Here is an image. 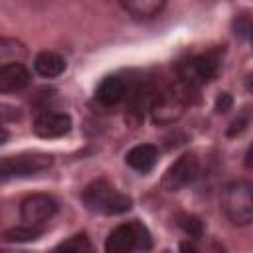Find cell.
Segmentation results:
<instances>
[{
  "label": "cell",
  "mask_w": 253,
  "mask_h": 253,
  "mask_svg": "<svg viewBox=\"0 0 253 253\" xmlns=\"http://www.w3.org/2000/svg\"><path fill=\"white\" fill-rule=\"evenodd\" d=\"M83 204L89 211L103 213V215H119L132 208V200L119 192L107 180H95L83 190Z\"/></svg>",
  "instance_id": "obj_1"
},
{
  "label": "cell",
  "mask_w": 253,
  "mask_h": 253,
  "mask_svg": "<svg viewBox=\"0 0 253 253\" xmlns=\"http://www.w3.org/2000/svg\"><path fill=\"white\" fill-rule=\"evenodd\" d=\"M221 210L233 225H249L253 219L251 184L245 180L227 184L221 196Z\"/></svg>",
  "instance_id": "obj_2"
},
{
  "label": "cell",
  "mask_w": 253,
  "mask_h": 253,
  "mask_svg": "<svg viewBox=\"0 0 253 253\" xmlns=\"http://www.w3.org/2000/svg\"><path fill=\"white\" fill-rule=\"evenodd\" d=\"M150 245H152V239H150L146 225L134 219V221L117 225L109 233L105 241V251L107 253H132L134 249L146 251L150 249Z\"/></svg>",
  "instance_id": "obj_3"
},
{
  "label": "cell",
  "mask_w": 253,
  "mask_h": 253,
  "mask_svg": "<svg viewBox=\"0 0 253 253\" xmlns=\"http://www.w3.org/2000/svg\"><path fill=\"white\" fill-rule=\"evenodd\" d=\"M51 164L53 156L45 152H22L14 156H4L0 158V180L34 176L51 168Z\"/></svg>",
  "instance_id": "obj_4"
},
{
  "label": "cell",
  "mask_w": 253,
  "mask_h": 253,
  "mask_svg": "<svg viewBox=\"0 0 253 253\" xmlns=\"http://www.w3.org/2000/svg\"><path fill=\"white\" fill-rule=\"evenodd\" d=\"M198 172H200L198 156L194 152H186L174 164L168 166V170L162 176V188L166 192H178L188 184H192L198 178Z\"/></svg>",
  "instance_id": "obj_5"
},
{
  "label": "cell",
  "mask_w": 253,
  "mask_h": 253,
  "mask_svg": "<svg viewBox=\"0 0 253 253\" xmlns=\"http://www.w3.org/2000/svg\"><path fill=\"white\" fill-rule=\"evenodd\" d=\"M55 211H57V202L47 194H32L24 198L20 204V217L24 225H32V227L43 229V223L49 221L55 215Z\"/></svg>",
  "instance_id": "obj_6"
},
{
  "label": "cell",
  "mask_w": 253,
  "mask_h": 253,
  "mask_svg": "<svg viewBox=\"0 0 253 253\" xmlns=\"http://www.w3.org/2000/svg\"><path fill=\"white\" fill-rule=\"evenodd\" d=\"M184 109L182 95L176 89H162L150 99V111H152V121L156 125H170L174 123Z\"/></svg>",
  "instance_id": "obj_7"
},
{
  "label": "cell",
  "mask_w": 253,
  "mask_h": 253,
  "mask_svg": "<svg viewBox=\"0 0 253 253\" xmlns=\"http://www.w3.org/2000/svg\"><path fill=\"white\" fill-rule=\"evenodd\" d=\"M71 130V117L67 113H42L34 121V132L40 138H59Z\"/></svg>",
  "instance_id": "obj_8"
},
{
  "label": "cell",
  "mask_w": 253,
  "mask_h": 253,
  "mask_svg": "<svg viewBox=\"0 0 253 253\" xmlns=\"http://www.w3.org/2000/svg\"><path fill=\"white\" fill-rule=\"evenodd\" d=\"M152 91L146 85H136L126 91V123L134 128L142 123L146 107H150Z\"/></svg>",
  "instance_id": "obj_9"
},
{
  "label": "cell",
  "mask_w": 253,
  "mask_h": 253,
  "mask_svg": "<svg viewBox=\"0 0 253 253\" xmlns=\"http://www.w3.org/2000/svg\"><path fill=\"white\" fill-rule=\"evenodd\" d=\"M30 83V73L22 63H6L0 67V93L22 91Z\"/></svg>",
  "instance_id": "obj_10"
},
{
  "label": "cell",
  "mask_w": 253,
  "mask_h": 253,
  "mask_svg": "<svg viewBox=\"0 0 253 253\" xmlns=\"http://www.w3.org/2000/svg\"><path fill=\"white\" fill-rule=\"evenodd\" d=\"M190 69H192V81L208 83L219 71V57H217L215 51H206V53H202V55L192 59Z\"/></svg>",
  "instance_id": "obj_11"
},
{
  "label": "cell",
  "mask_w": 253,
  "mask_h": 253,
  "mask_svg": "<svg viewBox=\"0 0 253 253\" xmlns=\"http://www.w3.org/2000/svg\"><path fill=\"white\" fill-rule=\"evenodd\" d=\"M126 91H128V87H126L125 79H121L117 75H111V77H105L99 83L95 95H97V101L99 103L111 107V105H117L119 101H123L125 95H126Z\"/></svg>",
  "instance_id": "obj_12"
},
{
  "label": "cell",
  "mask_w": 253,
  "mask_h": 253,
  "mask_svg": "<svg viewBox=\"0 0 253 253\" xmlns=\"http://www.w3.org/2000/svg\"><path fill=\"white\" fill-rule=\"evenodd\" d=\"M126 164L136 172H150L158 160V148L152 144H138L126 152Z\"/></svg>",
  "instance_id": "obj_13"
},
{
  "label": "cell",
  "mask_w": 253,
  "mask_h": 253,
  "mask_svg": "<svg viewBox=\"0 0 253 253\" xmlns=\"http://www.w3.org/2000/svg\"><path fill=\"white\" fill-rule=\"evenodd\" d=\"M34 69L42 77L53 79V77H59L65 71V59L55 51H40L34 59Z\"/></svg>",
  "instance_id": "obj_14"
},
{
  "label": "cell",
  "mask_w": 253,
  "mask_h": 253,
  "mask_svg": "<svg viewBox=\"0 0 253 253\" xmlns=\"http://www.w3.org/2000/svg\"><path fill=\"white\" fill-rule=\"evenodd\" d=\"M53 253H95L89 237L85 233H77V235H71L69 239H65L63 243H59Z\"/></svg>",
  "instance_id": "obj_15"
},
{
  "label": "cell",
  "mask_w": 253,
  "mask_h": 253,
  "mask_svg": "<svg viewBox=\"0 0 253 253\" xmlns=\"http://www.w3.org/2000/svg\"><path fill=\"white\" fill-rule=\"evenodd\" d=\"M123 8L128 10L134 18H152L156 16L162 8L164 2H156V0H136V2H123Z\"/></svg>",
  "instance_id": "obj_16"
},
{
  "label": "cell",
  "mask_w": 253,
  "mask_h": 253,
  "mask_svg": "<svg viewBox=\"0 0 253 253\" xmlns=\"http://www.w3.org/2000/svg\"><path fill=\"white\" fill-rule=\"evenodd\" d=\"M42 227H32V225H18V227H12L4 233V239L10 241V243H24V241H34L42 235Z\"/></svg>",
  "instance_id": "obj_17"
},
{
  "label": "cell",
  "mask_w": 253,
  "mask_h": 253,
  "mask_svg": "<svg viewBox=\"0 0 253 253\" xmlns=\"http://www.w3.org/2000/svg\"><path fill=\"white\" fill-rule=\"evenodd\" d=\"M180 225H182V229H184L190 237H200L202 231H204V225H202V221H200L196 215H184V217L180 219Z\"/></svg>",
  "instance_id": "obj_18"
},
{
  "label": "cell",
  "mask_w": 253,
  "mask_h": 253,
  "mask_svg": "<svg viewBox=\"0 0 253 253\" xmlns=\"http://www.w3.org/2000/svg\"><path fill=\"white\" fill-rule=\"evenodd\" d=\"M231 105H233V99H231L229 93H219V97L215 99V111H217V113H225V111H229Z\"/></svg>",
  "instance_id": "obj_19"
},
{
  "label": "cell",
  "mask_w": 253,
  "mask_h": 253,
  "mask_svg": "<svg viewBox=\"0 0 253 253\" xmlns=\"http://www.w3.org/2000/svg\"><path fill=\"white\" fill-rule=\"evenodd\" d=\"M245 125H247V119H239V121H233V123H231V128L227 130V134H229V136H235L237 132H241V130L245 128Z\"/></svg>",
  "instance_id": "obj_20"
},
{
  "label": "cell",
  "mask_w": 253,
  "mask_h": 253,
  "mask_svg": "<svg viewBox=\"0 0 253 253\" xmlns=\"http://www.w3.org/2000/svg\"><path fill=\"white\" fill-rule=\"evenodd\" d=\"M8 136H10V134H8V130H6L4 126H0V144H4V142L8 140Z\"/></svg>",
  "instance_id": "obj_21"
},
{
  "label": "cell",
  "mask_w": 253,
  "mask_h": 253,
  "mask_svg": "<svg viewBox=\"0 0 253 253\" xmlns=\"http://www.w3.org/2000/svg\"><path fill=\"white\" fill-rule=\"evenodd\" d=\"M182 253H196V249L188 247V243H182Z\"/></svg>",
  "instance_id": "obj_22"
}]
</instances>
